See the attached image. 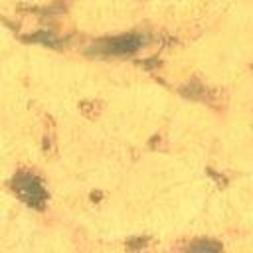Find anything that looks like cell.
I'll return each mask as SVG.
<instances>
[{
	"instance_id": "3",
	"label": "cell",
	"mask_w": 253,
	"mask_h": 253,
	"mask_svg": "<svg viewBox=\"0 0 253 253\" xmlns=\"http://www.w3.org/2000/svg\"><path fill=\"white\" fill-rule=\"evenodd\" d=\"M190 249H194V251H219L221 245L219 243H211V241H198V243L190 245Z\"/></svg>"
},
{
	"instance_id": "1",
	"label": "cell",
	"mask_w": 253,
	"mask_h": 253,
	"mask_svg": "<svg viewBox=\"0 0 253 253\" xmlns=\"http://www.w3.org/2000/svg\"><path fill=\"white\" fill-rule=\"evenodd\" d=\"M12 188L20 196L22 202H26L30 208H43L47 202V190L43 188L42 180L32 172H18L12 178Z\"/></svg>"
},
{
	"instance_id": "2",
	"label": "cell",
	"mask_w": 253,
	"mask_h": 253,
	"mask_svg": "<svg viewBox=\"0 0 253 253\" xmlns=\"http://www.w3.org/2000/svg\"><path fill=\"white\" fill-rule=\"evenodd\" d=\"M144 42H146V38H142L138 34H125V36L103 40L93 47H95V51L107 53V55H126V53L136 51Z\"/></svg>"
}]
</instances>
